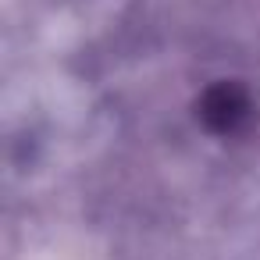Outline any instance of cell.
Returning <instances> with one entry per match:
<instances>
[{"mask_svg": "<svg viewBox=\"0 0 260 260\" xmlns=\"http://www.w3.org/2000/svg\"><path fill=\"white\" fill-rule=\"evenodd\" d=\"M249 114H253L249 96H246V89L235 86V82H217V86H210V89L203 93V100H200V118H203V125H207L210 132H221V136L239 132V128L249 121Z\"/></svg>", "mask_w": 260, "mask_h": 260, "instance_id": "1", "label": "cell"}]
</instances>
